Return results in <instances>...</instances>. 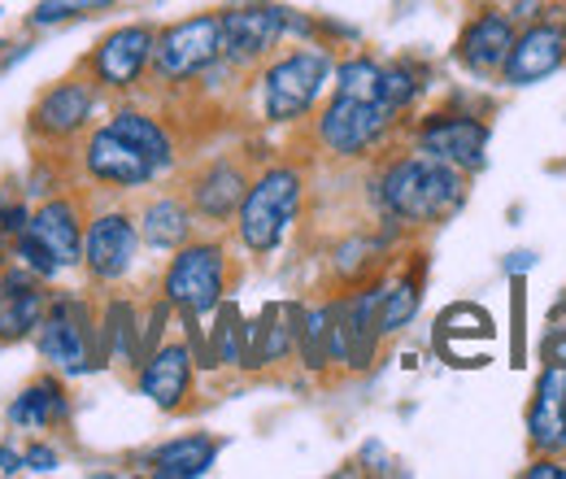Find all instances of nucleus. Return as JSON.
<instances>
[{
	"mask_svg": "<svg viewBox=\"0 0 566 479\" xmlns=\"http://www.w3.org/2000/svg\"><path fill=\"white\" fill-rule=\"evenodd\" d=\"M532 262H536L532 253H510V262H505V271H510V274H514V271L523 274V271H527V267H532Z\"/></svg>",
	"mask_w": 566,
	"mask_h": 479,
	"instance_id": "obj_40",
	"label": "nucleus"
},
{
	"mask_svg": "<svg viewBox=\"0 0 566 479\" xmlns=\"http://www.w3.org/2000/svg\"><path fill=\"white\" fill-rule=\"evenodd\" d=\"M140 222L127 209H101L83 227V271L96 283H123L140 262Z\"/></svg>",
	"mask_w": 566,
	"mask_h": 479,
	"instance_id": "obj_12",
	"label": "nucleus"
},
{
	"mask_svg": "<svg viewBox=\"0 0 566 479\" xmlns=\"http://www.w3.org/2000/svg\"><path fill=\"white\" fill-rule=\"evenodd\" d=\"M566 66V4H549L536 22H523L514 35V49L501 66L505 87H532Z\"/></svg>",
	"mask_w": 566,
	"mask_h": 479,
	"instance_id": "obj_10",
	"label": "nucleus"
},
{
	"mask_svg": "<svg viewBox=\"0 0 566 479\" xmlns=\"http://www.w3.org/2000/svg\"><path fill=\"white\" fill-rule=\"evenodd\" d=\"M427 87V74L415 62H384V83H379V101L397 114V118H406L415 105H419V96H423Z\"/></svg>",
	"mask_w": 566,
	"mask_h": 479,
	"instance_id": "obj_31",
	"label": "nucleus"
},
{
	"mask_svg": "<svg viewBox=\"0 0 566 479\" xmlns=\"http://www.w3.org/2000/svg\"><path fill=\"white\" fill-rule=\"evenodd\" d=\"M296 357L305 371L323 375L332 371V310L323 305H301V323H296Z\"/></svg>",
	"mask_w": 566,
	"mask_h": 479,
	"instance_id": "obj_29",
	"label": "nucleus"
},
{
	"mask_svg": "<svg viewBox=\"0 0 566 479\" xmlns=\"http://www.w3.org/2000/svg\"><path fill=\"white\" fill-rule=\"evenodd\" d=\"M49 288L40 274H31L27 267L9 262L0 271V344L31 341L44 310H49Z\"/></svg>",
	"mask_w": 566,
	"mask_h": 479,
	"instance_id": "obj_19",
	"label": "nucleus"
},
{
	"mask_svg": "<svg viewBox=\"0 0 566 479\" xmlns=\"http://www.w3.org/2000/svg\"><path fill=\"white\" fill-rule=\"evenodd\" d=\"M153 40H157L153 22H123L109 35H101V44L87 58V74L96 79V87L101 92H132L148 74Z\"/></svg>",
	"mask_w": 566,
	"mask_h": 479,
	"instance_id": "obj_14",
	"label": "nucleus"
},
{
	"mask_svg": "<svg viewBox=\"0 0 566 479\" xmlns=\"http://www.w3.org/2000/svg\"><path fill=\"white\" fill-rule=\"evenodd\" d=\"M83 175L101 188H114V192H136L157 184V166L144 157L132 139H123L109 123L92 127L83 139Z\"/></svg>",
	"mask_w": 566,
	"mask_h": 479,
	"instance_id": "obj_15",
	"label": "nucleus"
},
{
	"mask_svg": "<svg viewBox=\"0 0 566 479\" xmlns=\"http://www.w3.org/2000/svg\"><path fill=\"white\" fill-rule=\"evenodd\" d=\"M96 332H101V362H118V366H140L144 348H140V314H136V301L127 296H114L105 301L101 319H96Z\"/></svg>",
	"mask_w": 566,
	"mask_h": 479,
	"instance_id": "obj_26",
	"label": "nucleus"
},
{
	"mask_svg": "<svg viewBox=\"0 0 566 479\" xmlns=\"http://www.w3.org/2000/svg\"><path fill=\"white\" fill-rule=\"evenodd\" d=\"M379 83H384V62L354 53V58H340L336 74H332V92H345V96H361V101H379Z\"/></svg>",
	"mask_w": 566,
	"mask_h": 479,
	"instance_id": "obj_32",
	"label": "nucleus"
},
{
	"mask_svg": "<svg viewBox=\"0 0 566 479\" xmlns=\"http://www.w3.org/2000/svg\"><path fill=\"white\" fill-rule=\"evenodd\" d=\"M27 467H22V449H13V445H0V476H22Z\"/></svg>",
	"mask_w": 566,
	"mask_h": 479,
	"instance_id": "obj_39",
	"label": "nucleus"
},
{
	"mask_svg": "<svg viewBox=\"0 0 566 479\" xmlns=\"http://www.w3.org/2000/svg\"><path fill=\"white\" fill-rule=\"evenodd\" d=\"M83 214L71 197H49L44 206L31 209L22 236L13 240V262L40 274L44 283L62 271L83 267Z\"/></svg>",
	"mask_w": 566,
	"mask_h": 479,
	"instance_id": "obj_6",
	"label": "nucleus"
},
{
	"mask_svg": "<svg viewBox=\"0 0 566 479\" xmlns=\"http://www.w3.org/2000/svg\"><path fill=\"white\" fill-rule=\"evenodd\" d=\"M415 148H423L431 157L475 175L484 170L489 162V123L480 114H467V110H436V114H423L415 123Z\"/></svg>",
	"mask_w": 566,
	"mask_h": 479,
	"instance_id": "obj_13",
	"label": "nucleus"
},
{
	"mask_svg": "<svg viewBox=\"0 0 566 479\" xmlns=\"http://www.w3.org/2000/svg\"><path fill=\"white\" fill-rule=\"evenodd\" d=\"M222 454V440L210 431H188L175 436L166 445H157L153 454H144V471L157 479H201L210 476V467Z\"/></svg>",
	"mask_w": 566,
	"mask_h": 479,
	"instance_id": "obj_23",
	"label": "nucleus"
},
{
	"mask_svg": "<svg viewBox=\"0 0 566 479\" xmlns=\"http://www.w3.org/2000/svg\"><path fill=\"white\" fill-rule=\"evenodd\" d=\"M210 357H213V371H218V366H240V362H244V314H240V305L227 301V296H222V305L213 310Z\"/></svg>",
	"mask_w": 566,
	"mask_h": 479,
	"instance_id": "obj_30",
	"label": "nucleus"
},
{
	"mask_svg": "<svg viewBox=\"0 0 566 479\" xmlns=\"http://www.w3.org/2000/svg\"><path fill=\"white\" fill-rule=\"evenodd\" d=\"M505 9H510V18L523 27V22H536V18L549 9V0H510Z\"/></svg>",
	"mask_w": 566,
	"mask_h": 479,
	"instance_id": "obj_38",
	"label": "nucleus"
},
{
	"mask_svg": "<svg viewBox=\"0 0 566 479\" xmlns=\"http://www.w3.org/2000/svg\"><path fill=\"white\" fill-rule=\"evenodd\" d=\"M9 427L13 431H53V427H66L71 423V393H66V379L57 371L31 379L13 402H9Z\"/></svg>",
	"mask_w": 566,
	"mask_h": 479,
	"instance_id": "obj_22",
	"label": "nucleus"
},
{
	"mask_svg": "<svg viewBox=\"0 0 566 479\" xmlns=\"http://www.w3.org/2000/svg\"><path fill=\"white\" fill-rule=\"evenodd\" d=\"M105 123H109V127H114L123 139H132L144 157L157 166V175H170V170L179 166V144H175L170 127H166L157 114L136 110V105H118V110H114Z\"/></svg>",
	"mask_w": 566,
	"mask_h": 479,
	"instance_id": "obj_24",
	"label": "nucleus"
},
{
	"mask_svg": "<svg viewBox=\"0 0 566 479\" xmlns=\"http://www.w3.org/2000/svg\"><path fill=\"white\" fill-rule=\"evenodd\" d=\"M218 18H222V66L231 70L266 66L287 35H301V40L314 35V22L305 13L275 0H249V4L222 9Z\"/></svg>",
	"mask_w": 566,
	"mask_h": 479,
	"instance_id": "obj_4",
	"label": "nucleus"
},
{
	"mask_svg": "<svg viewBox=\"0 0 566 479\" xmlns=\"http://www.w3.org/2000/svg\"><path fill=\"white\" fill-rule=\"evenodd\" d=\"M332 74H336V53L327 44H314V40L283 53V58H271L262 66V79H258L262 118L275 127L305 123L318 110V101L327 96Z\"/></svg>",
	"mask_w": 566,
	"mask_h": 479,
	"instance_id": "obj_3",
	"label": "nucleus"
},
{
	"mask_svg": "<svg viewBox=\"0 0 566 479\" xmlns=\"http://www.w3.org/2000/svg\"><path fill=\"white\" fill-rule=\"evenodd\" d=\"M22 467H27L31 476H53V471L62 467V454H57L53 445H44V440H31V445L22 449Z\"/></svg>",
	"mask_w": 566,
	"mask_h": 479,
	"instance_id": "obj_35",
	"label": "nucleus"
},
{
	"mask_svg": "<svg viewBox=\"0 0 566 479\" xmlns=\"http://www.w3.org/2000/svg\"><path fill=\"white\" fill-rule=\"evenodd\" d=\"M96 79L92 74H74L53 87H44L27 114V136L35 144H71L92 127L96 114Z\"/></svg>",
	"mask_w": 566,
	"mask_h": 479,
	"instance_id": "obj_11",
	"label": "nucleus"
},
{
	"mask_svg": "<svg viewBox=\"0 0 566 479\" xmlns=\"http://www.w3.org/2000/svg\"><path fill=\"white\" fill-rule=\"evenodd\" d=\"M140 222V240L157 253H175L179 244H188L197 236V209L188 206V197H153L136 214Z\"/></svg>",
	"mask_w": 566,
	"mask_h": 479,
	"instance_id": "obj_25",
	"label": "nucleus"
},
{
	"mask_svg": "<svg viewBox=\"0 0 566 479\" xmlns=\"http://www.w3.org/2000/svg\"><path fill=\"white\" fill-rule=\"evenodd\" d=\"M379 258H384V240H375V236H349V240L336 244L332 267H336V274L345 283H361V279H375Z\"/></svg>",
	"mask_w": 566,
	"mask_h": 479,
	"instance_id": "obj_33",
	"label": "nucleus"
},
{
	"mask_svg": "<svg viewBox=\"0 0 566 479\" xmlns=\"http://www.w3.org/2000/svg\"><path fill=\"white\" fill-rule=\"evenodd\" d=\"M249 170L235 162V157H210L192 179H188V206L197 209V218L201 222H213V227H222V222H231L235 218V209L244 201V192H249Z\"/></svg>",
	"mask_w": 566,
	"mask_h": 479,
	"instance_id": "obj_18",
	"label": "nucleus"
},
{
	"mask_svg": "<svg viewBox=\"0 0 566 479\" xmlns=\"http://www.w3.org/2000/svg\"><path fill=\"white\" fill-rule=\"evenodd\" d=\"M222 62V18L218 13H192L157 31L148 74L157 83H192Z\"/></svg>",
	"mask_w": 566,
	"mask_h": 479,
	"instance_id": "obj_9",
	"label": "nucleus"
},
{
	"mask_svg": "<svg viewBox=\"0 0 566 479\" xmlns=\"http://www.w3.org/2000/svg\"><path fill=\"white\" fill-rule=\"evenodd\" d=\"M423 305V271H406L397 279H384V301H379V332L384 336H397L415 323Z\"/></svg>",
	"mask_w": 566,
	"mask_h": 479,
	"instance_id": "obj_28",
	"label": "nucleus"
},
{
	"mask_svg": "<svg viewBox=\"0 0 566 479\" xmlns=\"http://www.w3.org/2000/svg\"><path fill=\"white\" fill-rule=\"evenodd\" d=\"M471 197V175L431 157L423 148L388 157L370 179V201L379 209V222H397L406 231L444 227L458 218Z\"/></svg>",
	"mask_w": 566,
	"mask_h": 479,
	"instance_id": "obj_1",
	"label": "nucleus"
},
{
	"mask_svg": "<svg viewBox=\"0 0 566 479\" xmlns=\"http://www.w3.org/2000/svg\"><path fill=\"white\" fill-rule=\"evenodd\" d=\"M397 127H401V118L384 101L332 92L327 105L314 114V144L336 162H361V157L379 153Z\"/></svg>",
	"mask_w": 566,
	"mask_h": 479,
	"instance_id": "obj_7",
	"label": "nucleus"
},
{
	"mask_svg": "<svg viewBox=\"0 0 566 479\" xmlns=\"http://www.w3.org/2000/svg\"><path fill=\"white\" fill-rule=\"evenodd\" d=\"M197 384V353L188 341H161L140 366H136V388L161 414H179L192 397Z\"/></svg>",
	"mask_w": 566,
	"mask_h": 479,
	"instance_id": "obj_16",
	"label": "nucleus"
},
{
	"mask_svg": "<svg viewBox=\"0 0 566 479\" xmlns=\"http://www.w3.org/2000/svg\"><path fill=\"white\" fill-rule=\"evenodd\" d=\"M514 35H518V22L510 18V9L484 4L462 27L453 58L471 70V74H480V79H496L501 66H505V58H510V49H514Z\"/></svg>",
	"mask_w": 566,
	"mask_h": 479,
	"instance_id": "obj_17",
	"label": "nucleus"
},
{
	"mask_svg": "<svg viewBox=\"0 0 566 479\" xmlns=\"http://www.w3.org/2000/svg\"><path fill=\"white\" fill-rule=\"evenodd\" d=\"M527 445L532 454H566V366H545L527 402Z\"/></svg>",
	"mask_w": 566,
	"mask_h": 479,
	"instance_id": "obj_21",
	"label": "nucleus"
},
{
	"mask_svg": "<svg viewBox=\"0 0 566 479\" xmlns=\"http://www.w3.org/2000/svg\"><path fill=\"white\" fill-rule=\"evenodd\" d=\"M305 206V170L296 162H275L249 179V192L235 209V236L240 249L253 258L280 253L287 231L296 227Z\"/></svg>",
	"mask_w": 566,
	"mask_h": 479,
	"instance_id": "obj_2",
	"label": "nucleus"
},
{
	"mask_svg": "<svg viewBox=\"0 0 566 479\" xmlns=\"http://www.w3.org/2000/svg\"><path fill=\"white\" fill-rule=\"evenodd\" d=\"M296 323H301V301H271L253 323L244 319V371H266L280 366L296 353Z\"/></svg>",
	"mask_w": 566,
	"mask_h": 479,
	"instance_id": "obj_20",
	"label": "nucleus"
},
{
	"mask_svg": "<svg viewBox=\"0 0 566 479\" xmlns=\"http://www.w3.org/2000/svg\"><path fill=\"white\" fill-rule=\"evenodd\" d=\"M496 327H493V314L489 310H480V305H467V301H458V305H449L440 319H436V344H440V353L458 366L462 362V341H493Z\"/></svg>",
	"mask_w": 566,
	"mask_h": 479,
	"instance_id": "obj_27",
	"label": "nucleus"
},
{
	"mask_svg": "<svg viewBox=\"0 0 566 479\" xmlns=\"http://www.w3.org/2000/svg\"><path fill=\"white\" fill-rule=\"evenodd\" d=\"M35 348L44 357L49 371H57L62 379L92 375L101 366V332H96V314L87 305V296L78 292H53L49 310L35 327Z\"/></svg>",
	"mask_w": 566,
	"mask_h": 479,
	"instance_id": "obj_5",
	"label": "nucleus"
},
{
	"mask_svg": "<svg viewBox=\"0 0 566 479\" xmlns=\"http://www.w3.org/2000/svg\"><path fill=\"white\" fill-rule=\"evenodd\" d=\"M118 0H44L40 9H31L27 13V27L31 31H49V27H62V22H71V18H87V13H96V9H114Z\"/></svg>",
	"mask_w": 566,
	"mask_h": 479,
	"instance_id": "obj_34",
	"label": "nucleus"
},
{
	"mask_svg": "<svg viewBox=\"0 0 566 479\" xmlns=\"http://www.w3.org/2000/svg\"><path fill=\"white\" fill-rule=\"evenodd\" d=\"M523 479H566V462L536 454V458H532V467H523Z\"/></svg>",
	"mask_w": 566,
	"mask_h": 479,
	"instance_id": "obj_37",
	"label": "nucleus"
},
{
	"mask_svg": "<svg viewBox=\"0 0 566 479\" xmlns=\"http://www.w3.org/2000/svg\"><path fill=\"white\" fill-rule=\"evenodd\" d=\"M541 362L545 366H566V327H545V336H541Z\"/></svg>",
	"mask_w": 566,
	"mask_h": 479,
	"instance_id": "obj_36",
	"label": "nucleus"
},
{
	"mask_svg": "<svg viewBox=\"0 0 566 479\" xmlns=\"http://www.w3.org/2000/svg\"><path fill=\"white\" fill-rule=\"evenodd\" d=\"M231 258L222 240H188L170 253V267L161 274V296L179 319H210L227 296Z\"/></svg>",
	"mask_w": 566,
	"mask_h": 479,
	"instance_id": "obj_8",
	"label": "nucleus"
}]
</instances>
